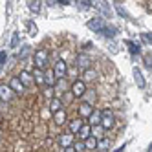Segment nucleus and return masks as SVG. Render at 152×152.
Here are the masks:
<instances>
[{"mask_svg": "<svg viewBox=\"0 0 152 152\" xmlns=\"http://www.w3.org/2000/svg\"><path fill=\"white\" fill-rule=\"evenodd\" d=\"M143 39H147L148 42H152V33H145V35H143Z\"/></svg>", "mask_w": 152, "mask_h": 152, "instance_id": "c9c22d12", "label": "nucleus"}, {"mask_svg": "<svg viewBox=\"0 0 152 152\" xmlns=\"http://www.w3.org/2000/svg\"><path fill=\"white\" fill-rule=\"evenodd\" d=\"M53 90H55V88H53V86H50V88L44 92V95H46V97H51V95H53Z\"/></svg>", "mask_w": 152, "mask_h": 152, "instance_id": "72a5a7b5", "label": "nucleus"}, {"mask_svg": "<svg viewBox=\"0 0 152 152\" xmlns=\"http://www.w3.org/2000/svg\"><path fill=\"white\" fill-rule=\"evenodd\" d=\"M81 126H83V117L79 115L77 119H72V121H70V132H73V134H77Z\"/></svg>", "mask_w": 152, "mask_h": 152, "instance_id": "a211bd4d", "label": "nucleus"}, {"mask_svg": "<svg viewBox=\"0 0 152 152\" xmlns=\"http://www.w3.org/2000/svg\"><path fill=\"white\" fill-rule=\"evenodd\" d=\"M126 46H128V51L132 53V55H137V53L141 51V48L137 44H134V42H130V40H126Z\"/></svg>", "mask_w": 152, "mask_h": 152, "instance_id": "a878e982", "label": "nucleus"}, {"mask_svg": "<svg viewBox=\"0 0 152 152\" xmlns=\"http://www.w3.org/2000/svg\"><path fill=\"white\" fill-rule=\"evenodd\" d=\"M44 79H46V84L48 86H55L57 75H55V72H53V70H50V72H44Z\"/></svg>", "mask_w": 152, "mask_h": 152, "instance_id": "4be33fe9", "label": "nucleus"}, {"mask_svg": "<svg viewBox=\"0 0 152 152\" xmlns=\"http://www.w3.org/2000/svg\"><path fill=\"white\" fill-rule=\"evenodd\" d=\"M95 6H97V7H99L101 11H103V15H104V17H110V13H112V11H110V6H108L106 0H97Z\"/></svg>", "mask_w": 152, "mask_h": 152, "instance_id": "f3484780", "label": "nucleus"}, {"mask_svg": "<svg viewBox=\"0 0 152 152\" xmlns=\"http://www.w3.org/2000/svg\"><path fill=\"white\" fill-rule=\"evenodd\" d=\"M88 119H90V125L92 126H99L101 125V110H94Z\"/></svg>", "mask_w": 152, "mask_h": 152, "instance_id": "dca6fc26", "label": "nucleus"}, {"mask_svg": "<svg viewBox=\"0 0 152 152\" xmlns=\"http://www.w3.org/2000/svg\"><path fill=\"white\" fill-rule=\"evenodd\" d=\"M90 64H92L90 57H86V55H79V57H77V68H79L81 72L88 70V68H90Z\"/></svg>", "mask_w": 152, "mask_h": 152, "instance_id": "9d476101", "label": "nucleus"}, {"mask_svg": "<svg viewBox=\"0 0 152 152\" xmlns=\"http://www.w3.org/2000/svg\"><path fill=\"white\" fill-rule=\"evenodd\" d=\"M104 24H106V22H104L103 18H99V17H95V18H92V20H88V22H86V26H88L92 31H97V33L103 29Z\"/></svg>", "mask_w": 152, "mask_h": 152, "instance_id": "6e6552de", "label": "nucleus"}, {"mask_svg": "<svg viewBox=\"0 0 152 152\" xmlns=\"http://www.w3.org/2000/svg\"><path fill=\"white\" fill-rule=\"evenodd\" d=\"M53 72H55V75H57V79H62V77H66V73H68V64H66V61H57L55 62V68H53Z\"/></svg>", "mask_w": 152, "mask_h": 152, "instance_id": "20e7f679", "label": "nucleus"}, {"mask_svg": "<svg viewBox=\"0 0 152 152\" xmlns=\"http://www.w3.org/2000/svg\"><path fill=\"white\" fill-rule=\"evenodd\" d=\"M18 40H20V33L15 31L13 37H11V48H18Z\"/></svg>", "mask_w": 152, "mask_h": 152, "instance_id": "cd10ccee", "label": "nucleus"}, {"mask_svg": "<svg viewBox=\"0 0 152 152\" xmlns=\"http://www.w3.org/2000/svg\"><path fill=\"white\" fill-rule=\"evenodd\" d=\"M99 33H101L103 37H106V39H114V37L117 35V28H114V26H108V24H104V26H103V29L99 31Z\"/></svg>", "mask_w": 152, "mask_h": 152, "instance_id": "1a4fd4ad", "label": "nucleus"}, {"mask_svg": "<svg viewBox=\"0 0 152 152\" xmlns=\"http://www.w3.org/2000/svg\"><path fill=\"white\" fill-rule=\"evenodd\" d=\"M97 137L95 136H90V137H86L84 139V145H86V150H97Z\"/></svg>", "mask_w": 152, "mask_h": 152, "instance_id": "aec40b11", "label": "nucleus"}, {"mask_svg": "<svg viewBox=\"0 0 152 152\" xmlns=\"http://www.w3.org/2000/svg\"><path fill=\"white\" fill-rule=\"evenodd\" d=\"M92 112H94V104H90L88 101H83V103L79 104V115H81L83 119H88Z\"/></svg>", "mask_w": 152, "mask_h": 152, "instance_id": "423d86ee", "label": "nucleus"}, {"mask_svg": "<svg viewBox=\"0 0 152 152\" xmlns=\"http://www.w3.org/2000/svg\"><path fill=\"white\" fill-rule=\"evenodd\" d=\"M33 81L37 83V84H46V79H44V70L42 68H37L35 66V70H33Z\"/></svg>", "mask_w": 152, "mask_h": 152, "instance_id": "f8f14e48", "label": "nucleus"}, {"mask_svg": "<svg viewBox=\"0 0 152 152\" xmlns=\"http://www.w3.org/2000/svg\"><path fill=\"white\" fill-rule=\"evenodd\" d=\"M57 2H59L61 6H68V4L72 2V0H57Z\"/></svg>", "mask_w": 152, "mask_h": 152, "instance_id": "f704fd0d", "label": "nucleus"}, {"mask_svg": "<svg viewBox=\"0 0 152 152\" xmlns=\"http://www.w3.org/2000/svg\"><path fill=\"white\" fill-rule=\"evenodd\" d=\"M53 119H55V125H64L66 123V112L61 108V110H57L55 114H53Z\"/></svg>", "mask_w": 152, "mask_h": 152, "instance_id": "412c9836", "label": "nucleus"}, {"mask_svg": "<svg viewBox=\"0 0 152 152\" xmlns=\"http://www.w3.org/2000/svg\"><path fill=\"white\" fill-rule=\"evenodd\" d=\"M84 77H86V79H88V81H92V79L95 77V72H92L90 68H88V70H84Z\"/></svg>", "mask_w": 152, "mask_h": 152, "instance_id": "c756f323", "label": "nucleus"}, {"mask_svg": "<svg viewBox=\"0 0 152 152\" xmlns=\"http://www.w3.org/2000/svg\"><path fill=\"white\" fill-rule=\"evenodd\" d=\"M108 148H110V141L108 139H103L97 143V150H108Z\"/></svg>", "mask_w": 152, "mask_h": 152, "instance_id": "bb28decb", "label": "nucleus"}, {"mask_svg": "<svg viewBox=\"0 0 152 152\" xmlns=\"http://www.w3.org/2000/svg\"><path fill=\"white\" fill-rule=\"evenodd\" d=\"M6 61H7V53L6 51H0V66L6 64Z\"/></svg>", "mask_w": 152, "mask_h": 152, "instance_id": "2f4dec72", "label": "nucleus"}, {"mask_svg": "<svg viewBox=\"0 0 152 152\" xmlns=\"http://www.w3.org/2000/svg\"><path fill=\"white\" fill-rule=\"evenodd\" d=\"M15 92H13V88L9 84H0V99H2L4 103H9V101H13L15 99Z\"/></svg>", "mask_w": 152, "mask_h": 152, "instance_id": "7ed1b4c3", "label": "nucleus"}, {"mask_svg": "<svg viewBox=\"0 0 152 152\" xmlns=\"http://www.w3.org/2000/svg\"><path fill=\"white\" fill-rule=\"evenodd\" d=\"M114 7H115V11L119 17H123V18H128V13H126V9L121 6V2H114Z\"/></svg>", "mask_w": 152, "mask_h": 152, "instance_id": "b1692460", "label": "nucleus"}, {"mask_svg": "<svg viewBox=\"0 0 152 152\" xmlns=\"http://www.w3.org/2000/svg\"><path fill=\"white\" fill-rule=\"evenodd\" d=\"M72 94H73L75 97H83V95L86 94V83H84V81H75V83L72 84Z\"/></svg>", "mask_w": 152, "mask_h": 152, "instance_id": "39448f33", "label": "nucleus"}, {"mask_svg": "<svg viewBox=\"0 0 152 152\" xmlns=\"http://www.w3.org/2000/svg\"><path fill=\"white\" fill-rule=\"evenodd\" d=\"M28 7H29V11L39 13L40 11V0H28Z\"/></svg>", "mask_w": 152, "mask_h": 152, "instance_id": "5701e85b", "label": "nucleus"}, {"mask_svg": "<svg viewBox=\"0 0 152 152\" xmlns=\"http://www.w3.org/2000/svg\"><path fill=\"white\" fill-rule=\"evenodd\" d=\"M134 79H136V84L139 86V88H145V77H143V73H141L139 68H134Z\"/></svg>", "mask_w": 152, "mask_h": 152, "instance_id": "2eb2a0df", "label": "nucleus"}, {"mask_svg": "<svg viewBox=\"0 0 152 152\" xmlns=\"http://www.w3.org/2000/svg\"><path fill=\"white\" fill-rule=\"evenodd\" d=\"M18 77H20V81L24 83V86H31V84H33V73H29V72H20Z\"/></svg>", "mask_w": 152, "mask_h": 152, "instance_id": "4468645a", "label": "nucleus"}, {"mask_svg": "<svg viewBox=\"0 0 152 152\" xmlns=\"http://www.w3.org/2000/svg\"><path fill=\"white\" fill-rule=\"evenodd\" d=\"M77 136H79V139H83V141H84L86 137H90V136H92V125H90V123H88V125H84V123H83V126L79 128Z\"/></svg>", "mask_w": 152, "mask_h": 152, "instance_id": "ddd939ff", "label": "nucleus"}, {"mask_svg": "<svg viewBox=\"0 0 152 152\" xmlns=\"http://www.w3.org/2000/svg\"><path fill=\"white\" fill-rule=\"evenodd\" d=\"M2 103H4V101H2V99H0V112H2V110H4V106H2Z\"/></svg>", "mask_w": 152, "mask_h": 152, "instance_id": "e433bc0d", "label": "nucleus"}, {"mask_svg": "<svg viewBox=\"0 0 152 152\" xmlns=\"http://www.w3.org/2000/svg\"><path fill=\"white\" fill-rule=\"evenodd\" d=\"M48 59H50V53H48V50H37L35 51V55H33V64L37 68H42L44 70L46 66H48Z\"/></svg>", "mask_w": 152, "mask_h": 152, "instance_id": "f257e3e1", "label": "nucleus"}, {"mask_svg": "<svg viewBox=\"0 0 152 152\" xmlns=\"http://www.w3.org/2000/svg\"><path fill=\"white\" fill-rule=\"evenodd\" d=\"M79 2H83V6H84V7H90V6H94V0H79Z\"/></svg>", "mask_w": 152, "mask_h": 152, "instance_id": "473e14b6", "label": "nucleus"}, {"mask_svg": "<svg viewBox=\"0 0 152 152\" xmlns=\"http://www.w3.org/2000/svg\"><path fill=\"white\" fill-rule=\"evenodd\" d=\"M114 114H112V110H103L101 112V126L104 128V130H110V128H114Z\"/></svg>", "mask_w": 152, "mask_h": 152, "instance_id": "f03ea898", "label": "nucleus"}, {"mask_svg": "<svg viewBox=\"0 0 152 152\" xmlns=\"http://www.w3.org/2000/svg\"><path fill=\"white\" fill-rule=\"evenodd\" d=\"M73 147H75V150H77V152H84V150H86V145H84L83 139H81V143H75Z\"/></svg>", "mask_w": 152, "mask_h": 152, "instance_id": "c85d7f7f", "label": "nucleus"}, {"mask_svg": "<svg viewBox=\"0 0 152 152\" xmlns=\"http://www.w3.org/2000/svg\"><path fill=\"white\" fill-rule=\"evenodd\" d=\"M72 143H73V132H72V134H61V136H59V145H61L62 148L70 147Z\"/></svg>", "mask_w": 152, "mask_h": 152, "instance_id": "9b49d317", "label": "nucleus"}, {"mask_svg": "<svg viewBox=\"0 0 152 152\" xmlns=\"http://www.w3.org/2000/svg\"><path fill=\"white\" fill-rule=\"evenodd\" d=\"M66 77H62V79H57V83H55V86H53V88H55L57 92H64L66 90V81H64Z\"/></svg>", "mask_w": 152, "mask_h": 152, "instance_id": "393cba45", "label": "nucleus"}, {"mask_svg": "<svg viewBox=\"0 0 152 152\" xmlns=\"http://www.w3.org/2000/svg\"><path fill=\"white\" fill-rule=\"evenodd\" d=\"M9 86L13 88V92L15 94H18V95H22L24 94V90H26V86H24V83L20 81V77H13L11 81H9Z\"/></svg>", "mask_w": 152, "mask_h": 152, "instance_id": "0eeeda50", "label": "nucleus"}, {"mask_svg": "<svg viewBox=\"0 0 152 152\" xmlns=\"http://www.w3.org/2000/svg\"><path fill=\"white\" fill-rule=\"evenodd\" d=\"M61 108H62V101L57 99V97H51V99H50V112L55 114L57 110H61Z\"/></svg>", "mask_w": 152, "mask_h": 152, "instance_id": "6ab92c4d", "label": "nucleus"}, {"mask_svg": "<svg viewBox=\"0 0 152 152\" xmlns=\"http://www.w3.org/2000/svg\"><path fill=\"white\" fill-rule=\"evenodd\" d=\"M28 29H29V35H35L37 33V26L33 22H28Z\"/></svg>", "mask_w": 152, "mask_h": 152, "instance_id": "7c9ffc66", "label": "nucleus"}]
</instances>
